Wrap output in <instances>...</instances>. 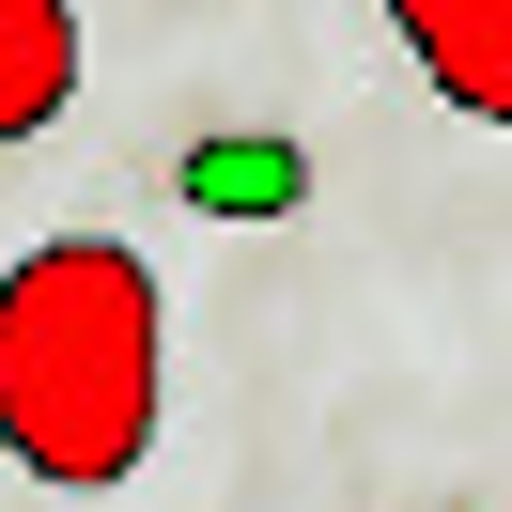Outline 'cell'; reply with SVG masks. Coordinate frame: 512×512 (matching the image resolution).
Segmentation results:
<instances>
[{
	"label": "cell",
	"instance_id": "6da1fadb",
	"mask_svg": "<svg viewBox=\"0 0 512 512\" xmlns=\"http://www.w3.org/2000/svg\"><path fill=\"white\" fill-rule=\"evenodd\" d=\"M156 404H171V311L140 249L63 233V249L0 264V450L32 481H63V497L125 481L156 450Z\"/></svg>",
	"mask_w": 512,
	"mask_h": 512
},
{
	"label": "cell",
	"instance_id": "7a4b0ae2",
	"mask_svg": "<svg viewBox=\"0 0 512 512\" xmlns=\"http://www.w3.org/2000/svg\"><path fill=\"white\" fill-rule=\"evenodd\" d=\"M388 32L419 47V78L466 125H512V0H388Z\"/></svg>",
	"mask_w": 512,
	"mask_h": 512
},
{
	"label": "cell",
	"instance_id": "3957f363",
	"mask_svg": "<svg viewBox=\"0 0 512 512\" xmlns=\"http://www.w3.org/2000/svg\"><path fill=\"white\" fill-rule=\"evenodd\" d=\"M78 109V16L63 0H0V140H47Z\"/></svg>",
	"mask_w": 512,
	"mask_h": 512
}]
</instances>
